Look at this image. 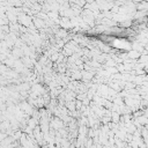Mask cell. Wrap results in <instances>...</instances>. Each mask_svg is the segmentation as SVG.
Instances as JSON below:
<instances>
[{
	"instance_id": "6da1fadb",
	"label": "cell",
	"mask_w": 148,
	"mask_h": 148,
	"mask_svg": "<svg viewBox=\"0 0 148 148\" xmlns=\"http://www.w3.org/2000/svg\"><path fill=\"white\" fill-rule=\"evenodd\" d=\"M127 56H128L131 59H139V57L141 56V53H140L139 51H136V50H131V51H128Z\"/></svg>"
},
{
	"instance_id": "7a4b0ae2",
	"label": "cell",
	"mask_w": 148,
	"mask_h": 148,
	"mask_svg": "<svg viewBox=\"0 0 148 148\" xmlns=\"http://www.w3.org/2000/svg\"><path fill=\"white\" fill-rule=\"evenodd\" d=\"M112 116H113V119H114V121H118V120H119V116H118L117 113H113Z\"/></svg>"
}]
</instances>
